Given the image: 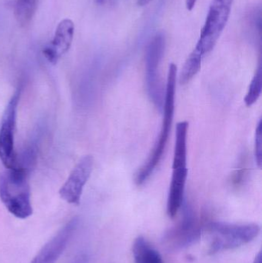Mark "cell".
Masks as SVG:
<instances>
[{
    "instance_id": "obj_1",
    "label": "cell",
    "mask_w": 262,
    "mask_h": 263,
    "mask_svg": "<svg viewBox=\"0 0 262 263\" xmlns=\"http://www.w3.org/2000/svg\"><path fill=\"white\" fill-rule=\"evenodd\" d=\"M176 77L177 66L174 63H171L168 72L167 83L163 108L164 116L161 131L149 159L136 174L135 182L138 185H143L152 176L157 165L159 164L166 149L173 122Z\"/></svg>"
},
{
    "instance_id": "obj_2",
    "label": "cell",
    "mask_w": 262,
    "mask_h": 263,
    "mask_svg": "<svg viewBox=\"0 0 262 263\" xmlns=\"http://www.w3.org/2000/svg\"><path fill=\"white\" fill-rule=\"evenodd\" d=\"M29 172L19 167L8 170L0 176V199L8 211L18 219L32 216Z\"/></svg>"
},
{
    "instance_id": "obj_3",
    "label": "cell",
    "mask_w": 262,
    "mask_h": 263,
    "mask_svg": "<svg viewBox=\"0 0 262 263\" xmlns=\"http://www.w3.org/2000/svg\"><path fill=\"white\" fill-rule=\"evenodd\" d=\"M189 123L180 122L177 125L174 148L172 176L167 201V213L174 218L179 211L184 200L187 179V133Z\"/></svg>"
},
{
    "instance_id": "obj_4",
    "label": "cell",
    "mask_w": 262,
    "mask_h": 263,
    "mask_svg": "<svg viewBox=\"0 0 262 263\" xmlns=\"http://www.w3.org/2000/svg\"><path fill=\"white\" fill-rule=\"evenodd\" d=\"M209 230L211 235L209 250L210 255L246 245L256 238L260 233V227L255 223L212 222L209 224Z\"/></svg>"
},
{
    "instance_id": "obj_5",
    "label": "cell",
    "mask_w": 262,
    "mask_h": 263,
    "mask_svg": "<svg viewBox=\"0 0 262 263\" xmlns=\"http://www.w3.org/2000/svg\"><path fill=\"white\" fill-rule=\"evenodd\" d=\"M234 0H212L204 26L194 51L204 58L215 47L232 11Z\"/></svg>"
},
{
    "instance_id": "obj_6",
    "label": "cell",
    "mask_w": 262,
    "mask_h": 263,
    "mask_svg": "<svg viewBox=\"0 0 262 263\" xmlns=\"http://www.w3.org/2000/svg\"><path fill=\"white\" fill-rule=\"evenodd\" d=\"M165 46L164 35L158 34L149 43L146 55V81L148 94L159 110H163L165 94L158 67L164 54Z\"/></svg>"
},
{
    "instance_id": "obj_7",
    "label": "cell",
    "mask_w": 262,
    "mask_h": 263,
    "mask_svg": "<svg viewBox=\"0 0 262 263\" xmlns=\"http://www.w3.org/2000/svg\"><path fill=\"white\" fill-rule=\"evenodd\" d=\"M20 94L21 92L18 89L13 94L5 109L2 119L0 128V159L7 170H12L16 164L15 133Z\"/></svg>"
},
{
    "instance_id": "obj_8",
    "label": "cell",
    "mask_w": 262,
    "mask_h": 263,
    "mask_svg": "<svg viewBox=\"0 0 262 263\" xmlns=\"http://www.w3.org/2000/svg\"><path fill=\"white\" fill-rule=\"evenodd\" d=\"M93 164V157L86 156L74 167L59 190L60 197L63 200L72 205H79L85 185L92 174Z\"/></svg>"
},
{
    "instance_id": "obj_9",
    "label": "cell",
    "mask_w": 262,
    "mask_h": 263,
    "mask_svg": "<svg viewBox=\"0 0 262 263\" xmlns=\"http://www.w3.org/2000/svg\"><path fill=\"white\" fill-rule=\"evenodd\" d=\"M201 227L192 209L186 208L182 222L166 235L168 245L174 249H183L195 243L201 234Z\"/></svg>"
},
{
    "instance_id": "obj_10",
    "label": "cell",
    "mask_w": 262,
    "mask_h": 263,
    "mask_svg": "<svg viewBox=\"0 0 262 263\" xmlns=\"http://www.w3.org/2000/svg\"><path fill=\"white\" fill-rule=\"evenodd\" d=\"M78 223L77 218L71 219L52 239H49L46 245L43 246L30 263H56L70 242Z\"/></svg>"
},
{
    "instance_id": "obj_11",
    "label": "cell",
    "mask_w": 262,
    "mask_h": 263,
    "mask_svg": "<svg viewBox=\"0 0 262 263\" xmlns=\"http://www.w3.org/2000/svg\"><path fill=\"white\" fill-rule=\"evenodd\" d=\"M74 24L69 18L63 20L57 26L51 43L43 49V55L52 64H55L69 51L73 40Z\"/></svg>"
},
{
    "instance_id": "obj_12",
    "label": "cell",
    "mask_w": 262,
    "mask_h": 263,
    "mask_svg": "<svg viewBox=\"0 0 262 263\" xmlns=\"http://www.w3.org/2000/svg\"><path fill=\"white\" fill-rule=\"evenodd\" d=\"M135 263H165L159 252L149 243L143 236H138L132 247Z\"/></svg>"
},
{
    "instance_id": "obj_13",
    "label": "cell",
    "mask_w": 262,
    "mask_h": 263,
    "mask_svg": "<svg viewBox=\"0 0 262 263\" xmlns=\"http://www.w3.org/2000/svg\"><path fill=\"white\" fill-rule=\"evenodd\" d=\"M203 59L204 58L195 51L191 52L180 74L179 81L181 84H187L199 72Z\"/></svg>"
},
{
    "instance_id": "obj_14",
    "label": "cell",
    "mask_w": 262,
    "mask_h": 263,
    "mask_svg": "<svg viewBox=\"0 0 262 263\" xmlns=\"http://www.w3.org/2000/svg\"><path fill=\"white\" fill-rule=\"evenodd\" d=\"M261 65H259L252 82H251L246 97H245V103H246V106L249 107L258 101V98L261 96Z\"/></svg>"
},
{
    "instance_id": "obj_15",
    "label": "cell",
    "mask_w": 262,
    "mask_h": 263,
    "mask_svg": "<svg viewBox=\"0 0 262 263\" xmlns=\"http://www.w3.org/2000/svg\"><path fill=\"white\" fill-rule=\"evenodd\" d=\"M36 0H18L15 6L17 18L21 23H27L33 16Z\"/></svg>"
},
{
    "instance_id": "obj_16",
    "label": "cell",
    "mask_w": 262,
    "mask_h": 263,
    "mask_svg": "<svg viewBox=\"0 0 262 263\" xmlns=\"http://www.w3.org/2000/svg\"><path fill=\"white\" fill-rule=\"evenodd\" d=\"M262 124L261 120H260L255 131V156L257 165L259 168L261 167L262 164Z\"/></svg>"
},
{
    "instance_id": "obj_17",
    "label": "cell",
    "mask_w": 262,
    "mask_h": 263,
    "mask_svg": "<svg viewBox=\"0 0 262 263\" xmlns=\"http://www.w3.org/2000/svg\"><path fill=\"white\" fill-rule=\"evenodd\" d=\"M197 0H186V5L188 10L192 11L196 4Z\"/></svg>"
},
{
    "instance_id": "obj_18",
    "label": "cell",
    "mask_w": 262,
    "mask_h": 263,
    "mask_svg": "<svg viewBox=\"0 0 262 263\" xmlns=\"http://www.w3.org/2000/svg\"><path fill=\"white\" fill-rule=\"evenodd\" d=\"M152 1V0H137V4L139 6H146Z\"/></svg>"
},
{
    "instance_id": "obj_19",
    "label": "cell",
    "mask_w": 262,
    "mask_h": 263,
    "mask_svg": "<svg viewBox=\"0 0 262 263\" xmlns=\"http://www.w3.org/2000/svg\"><path fill=\"white\" fill-rule=\"evenodd\" d=\"M74 263H87V256H81Z\"/></svg>"
},
{
    "instance_id": "obj_20",
    "label": "cell",
    "mask_w": 262,
    "mask_h": 263,
    "mask_svg": "<svg viewBox=\"0 0 262 263\" xmlns=\"http://www.w3.org/2000/svg\"><path fill=\"white\" fill-rule=\"evenodd\" d=\"M261 252H260V253H258V256H257L256 257H255V261H254L253 263H261Z\"/></svg>"
},
{
    "instance_id": "obj_21",
    "label": "cell",
    "mask_w": 262,
    "mask_h": 263,
    "mask_svg": "<svg viewBox=\"0 0 262 263\" xmlns=\"http://www.w3.org/2000/svg\"><path fill=\"white\" fill-rule=\"evenodd\" d=\"M98 3H103L104 2V0H97Z\"/></svg>"
}]
</instances>
